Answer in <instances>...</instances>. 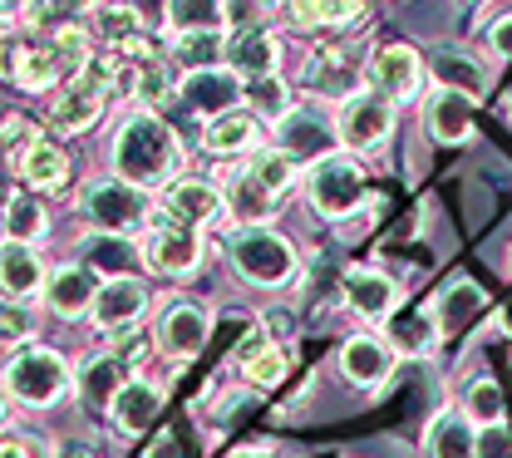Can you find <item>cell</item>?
<instances>
[{
    "mask_svg": "<svg viewBox=\"0 0 512 458\" xmlns=\"http://www.w3.org/2000/svg\"><path fill=\"white\" fill-rule=\"evenodd\" d=\"M311 89L316 94H330V99H350L355 94V69H345V60H340V50H316V60H311Z\"/></svg>",
    "mask_w": 512,
    "mask_h": 458,
    "instance_id": "35",
    "label": "cell"
},
{
    "mask_svg": "<svg viewBox=\"0 0 512 458\" xmlns=\"http://www.w3.org/2000/svg\"><path fill=\"white\" fill-rule=\"evenodd\" d=\"M242 375L252 380L256 390H271V385H281V380H286V350H281V345H266L261 355H252V360L242 365Z\"/></svg>",
    "mask_w": 512,
    "mask_h": 458,
    "instance_id": "42",
    "label": "cell"
},
{
    "mask_svg": "<svg viewBox=\"0 0 512 458\" xmlns=\"http://www.w3.org/2000/svg\"><path fill=\"white\" fill-rule=\"evenodd\" d=\"M0 10H5L10 20H20V15H25V0H0Z\"/></svg>",
    "mask_w": 512,
    "mask_h": 458,
    "instance_id": "50",
    "label": "cell"
},
{
    "mask_svg": "<svg viewBox=\"0 0 512 458\" xmlns=\"http://www.w3.org/2000/svg\"><path fill=\"white\" fill-rule=\"evenodd\" d=\"M0 458H35V449L25 439H0Z\"/></svg>",
    "mask_w": 512,
    "mask_h": 458,
    "instance_id": "48",
    "label": "cell"
},
{
    "mask_svg": "<svg viewBox=\"0 0 512 458\" xmlns=\"http://www.w3.org/2000/svg\"><path fill=\"white\" fill-rule=\"evenodd\" d=\"M227 0H168L163 15H168V30L173 35H192V30H227V15H222Z\"/></svg>",
    "mask_w": 512,
    "mask_h": 458,
    "instance_id": "34",
    "label": "cell"
},
{
    "mask_svg": "<svg viewBox=\"0 0 512 458\" xmlns=\"http://www.w3.org/2000/svg\"><path fill=\"white\" fill-rule=\"evenodd\" d=\"M306 193H311V207L320 217H350L355 207L370 202V178H365L355 153H330V158L311 163Z\"/></svg>",
    "mask_w": 512,
    "mask_h": 458,
    "instance_id": "4",
    "label": "cell"
},
{
    "mask_svg": "<svg viewBox=\"0 0 512 458\" xmlns=\"http://www.w3.org/2000/svg\"><path fill=\"white\" fill-rule=\"evenodd\" d=\"M242 163H247V173L256 178V188L266 197H276V202L296 188V163L281 148H256L252 158H242Z\"/></svg>",
    "mask_w": 512,
    "mask_h": 458,
    "instance_id": "31",
    "label": "cell"
},
{
    "mask_svg": "<svg viewBox=\"0 0 512 458\" xmlns=\"http://www.w3.org/2000/svg\"><path fill=\"white\" fill-rule=\"evenodd\" d=\"M138 252H143V266H153L163 276H188L202 262V232L188 227V222H178V217H168L163 207H153Z\"/></svg>",
    "mask_w": 512,
    "mask_h": 458,
    "instance_id": "7",
    "label": "cell"
},
{
    "mask_svg": "<svg viewBox=\"0 0 512 458\" xmlns=\"http://www.w3.org/2000/svg\"><path fill=\"white\" fill-rule=\"evenodd\" d=\"M463 414L478 424V429H488V424H503V414H508V404H503V390H498V380H488V375H478L468 390H463Z\"/></svg>",
    "mask_w": 512,
    "mask_h": 458,
    "instance_id": "37",
    "label": "cell"
},
{
    "mask_svg": "<svg viewBox=\"0 0 512 458\" xmlns=\"http://www.w3.org/2000/svg\"><path fill=\"white\" fill-rule=\"evenodd\" d=\"M79 257H84L89 271H99L104 281L133 276V271L143 266V252H138L128 237H114V232H89V237L79 242Z\"/></svg>",
    "mask_w": 512,
    "mask_h": 458,
    "instance_id": "27",
    "label": "cell"
},
{
    "mask_svg": "<svg viewBox=\"0 0 512 458\" xmlns=\"http://www.w3.org/2000/svg\"><path fill=\"white\" fill-rule=\"evenodd\" d=\"M45 45H50V50H55V60L69 69V79H74L79 65L94 55V50H89V30H84L79 20H74V25H60V30H50V40H45Z\"/></svg>",
    "mask_w": 512,
    "mask_h": 458,
    "instance_id": "39",
    "label": "cell"
},
{
    "mask_svg": "<svg viewBox=\"0 0 512 458\" xmlns=\"http://www.w3.org/2000/svg\"><path fill=\"white\" fill-rule=\"evenodd\" d=\"M232 266L252 286H286L296 276L301 257H296V247L281 232H271V227H242L232 237Z\"/></svg>",
    "mask_w": 512,
    "mask_h": 458,
    "instance_id": "5",
    "label": "cell"
},
{
    "mask_svg": "<svg viewBox=\"0 0 512 458\" xmlns=\"http://www.w3.org/2000/svg\"><path fill=\"white\" fill-rule=\"evenodd\" d=\"M424 458H478V424L463 409H444L424 429Z\"/></svg>",
    "mask_w": 512,
    "mask_h": 458,
    "instance_id": "24",
    "label": "cell"
},
{
    "mask_svg": "<svg viewBox=\"0 0 512 458\" xmlns=\"http://www.w3.org/2000/svg\"><path fill=\"white\" fill-rule=\"evenodd\" d=\"M261 143H266V124L256 119L252 109H232V114H222V119H212V124L202 129V148H207L212 158H227V163L252 158Z\"/></svg>",
    "mask_w": 512,
    "mask_h": 458,
    "instance_id": "14",
    "label": "cell"
},
{
    "mask_svg": "<svg viewBox=\"0 0 512 458\" xmlns=\"http://www.w3.org/2000/svg\"><path fill=\"white\" fill-rule=\"evenodd\" d=\"M365 89L384 94L389 104H409L424 89V55L414 45H380L365 65Z\"/></svg>",
    "mask_w": 512,
    "mask_h": 458,
    "instance_id": "8",
    "label": "cell"
},
{
    "mask_svg": "<svg viewBox=\"0 0 512 458\" xmlns=\"http://www.w3.org/2000/svg\"><path fill=\"white\" fill-rule=\"evenodd\" d=\"M212 178H217V193L227 202V217H237V222H247V227H266V217L276 212V197H266L256 188V178L247 173L242 158H237V163H222Z\"/></svg>",
    "mask_w": 512,
    "mask_h": 458,
    "instance_id": "13",
    "label": "cell"
},
{
    "mask_svg": "<svg viewBox=\"0 0 512 458\" xmlns=\"http://www.w3.org/2000/svg\"><path fill=\"white\" fill-rule=\"evenodd\" d=\"M434 340H439V316H434V306L404 311V316H394V326H389V350H394V355H429Z\"/></svg>",
    "mask_w": 512,
    "mask_h": 458,
    "instance_id": "29",
    "label": "cell"
},
{
    "mask_svg": "<svg viewBox=\"0 0 512 458\" xmlns=\"http://www.w3.org/2000/svg\"><path fill=\"white\" fill-rule=\"evenodd\" d=\"M281 60V45L271 30H242V35H227V69L247 84V79H266L276 74Z\"/></svg>",
    "mask_w": 512,
    "mask_h": 458,
    "instance_id": "25",
    "label": "cell"
},
{
    "mask_svg": "<svg viewBox=\"0 0 512 458\" xmlns=\"http://www.w3.org/2000/svg\"><path fill=\"white\" fill-rule=\"evenodd\" d=\"M148 311V286L138 276H114L94 291V306H89V321L99 330H124V326H138V316Z\"/></svg>",
    "mask_w": 512,
    "mask_h": 458,
    "instance_id": "12",
    "label": "cell"
},
{
    "mask_svg": "<svg viewBox=\"0 0 512 458\" xmlns=\"http://www.w3.org/2000/svg\"><path fill=\"white\" fill-rule=\"evenodd\" d=\"M104 0H74V10H99Z\"/></svg>",
    "mask_w": 512,
    "mask_h": 458,
    "instance_id": "55",
    "label": "cell"
},
{
    "mask_svg": "<svg viewBox=\"0 0 512 458\" xmlns=\"http://www.w3.org/2000/svg\"><path fill=\"white\" fill-rule=\"evenodd\" d=\"M178 173H183V143L173 138V129L153 109L128 114L114 133V178L153 193V188L178 183Z\"/></svg>",
    "mask_w": 512,
    "mask_h": 458,
    "instance_id": "1",
    "label": "cell"
},
{
    "mask_svg": "<svg viewBox=\"0 0 512 458\" xmlns=\"http://www.w3.org/2000/svg\"><path fill=\"white\" fill-rule=\"evenodd\" d=\"M286 10L301 30H355L365 20V0H286Z\"/></svg>",
    "mask_w": 512,
    "mask_h": 458,
    "instance_id": "28",
    "label": "cell"
},
{
    "mask_svg": "<svg viewBox=\"0 0 512 458\" xmlns=\"http://www.w3.org/2000/svg\"><path fill=\"white\" fill-rule=\"evenodd\" d=\"M335 143H340L335 119H325L320 109H291V114L276 124V148H281L296 168H301V163H320V158H330V153H340Z\"/></svg>",
    "mask_w": 512,
    "mask_h": 458,
    "instance_id": "9",
    "label": "cell"
},
{
    "mask_svg": "<svg viewBox=\"0 0 512 458\" xmlns=\"http://www.w3.org/2000/svg\"><path fill=\"white\" fill-rule=\"evenodd\" d=\"M128 370L104 350V355H89L84 365H79V375H74V394H79V404L89 409V414H109V404H114V394L124 390Z\"/></svg>",
    "mask_w": 512,
    "mask_h": 458,
    "instance_id": "23",
    "label": "cell"
},
{
    "mask_svg": "<svg viewBox=\"0 0 512 458\" xmlns=\"http://www.w3.org/2000/svg\"><path fill=\"white\" fill-rule=\"evenodd\" d=\"M35 330H40V321H35V306L30 301H0V345H35Z\"/></svg>",
    "mask_w": 512,
    "mask_h": 458,
    "instance_id": "38",
    "label": "cell"
},
{
    "mask_svg": "<svg viewBox=\"0 0 512 458\" xmlns=\"http://www.w3.org/2000/svg\"><path fill=\"white\" fill-rule=\"evenodd\" d=\"M133 99H143L148 109H158V104H168V99H173V79H168V69H163L158 55L133 69Z\"/></svg>",
    "mask_w": 512,
    "mask_h": 458,
    "instance_id": "40",
    "label": "cell"
},
{
    "mask_svg": "<svg viewBox=\"0 0 512 458\" xmlns=\"http://www.w3.org/2000/svg\"><path fill=\"white\" fill-rule=\"evenodd\" d=\"M64 65L55 60V50L50 45H25V60H20V74H15V84L20 89H30V94H45V89H55L60 84Z\"/></svg>",
    "mask_w": 512,
    "mask_h": 458,
    "instance_id": "36",
    "label": "cell"
},
{
    "mask_svg": "<svg viewBox=\"0 0 512 458\" xmlns=\"http://www.w3.org/2000/svg\"><path fill=\"white\" fill-rule=\"evenodd\" d=\"M79 212L94 232H114V237H128L133 227H148L153 217V197L143 188H133L124 178H94L84 183L79 193Z\"/></svg>",
    "mask_w": 512,
    "mask_h": 458,
    "instance_id": "3",
    "label": "cell"
},
{
    "mask_svg": "<svg viewBox=\"0 0 512 458\" xmlns=\"http://www.w3.org/2000/svg\"><path fill=\"white\" fill-rule=\"evenodd\" d=\"M158 414H163V390L148 385V380H124V390L114 394V404H109L114 429L128 434V439L148 434V429L158 424Z\"/></svg>",
    "mask_w": 512,
    "mask_h": 458,
    "instance_id": "22",
    "label": "cell"
},
{
    "mask_svg": "<svg viewBox=\"0 0 512 458\" xmlns=\"http://www.w3.org/2000/svg\"><path fill=\"white\" fill-rule=\"evenodd\" d=\"M10 197H15L10 193V178H5V168H0V212H5V202H10Z\"/></svg>",
    "mask_w": 512,
    "mask_h": 458,
    "instance_id": "51",
    "label": "cell"
},
{
    "mask_svg": "<svg viewBox=\"0 0 512 458\" xmlns=\"http://www.w3.org/2000/svg\"><path fill=\"white\" fill-rule=\"evenodd\" d=\"M242 99L252 104V114L261 124H281L296 104H291V89H286V79L281 74H266V79H247L242 84Z\"/></svg>",
    "mask_w": 512,
    "mask_h": 458,
    "instance_id": "33",
    "label": "cell"
},
{
    "mask_svg": "<svg viewBox=\"0 0 512 458\" xmlns=\"http://www.w3.org/2000/svg\"><path fill=\"white\" fill-rule=\"evenodd\" d=\"M0 242H5V212H0Z\"/></svg>",
    "mask_w": 512,
    "mask_h": 458,
    "instance_id": "56",
    "label": "cell"
},
{
    "mask_svg": "<svg viewBox=\"0 0 512 458\" xmlns=\"http://www.w3.org/2000/svg\"><path fill=\"white\" fill-rule=\"evenodd\" d=\"M50 281V266L25 242H0V301H35Z\"/></svg>",
    "mask_w": 512,
    "mask_h": 458,
    "instance_id": "15",
    "label": "cell"
},
{
    "mask_svg": "<svg viewBox=\"0 0 512 458\" xmlns=\"http://www.w3.org/2000/svg\"><path fill=\"white\" fill-rule=\"evenodd\" d=\"M345 306L360 321H389L399 311V286L375 266H350L345 271Z\"/></svg>",
    "mask_w": 512,
    "mask_h": 458,
    "instance_id": "16",
    "label": "cell"
},
{
    "mask_svg": "<svg viewBox=\"0 0 512 458\" xmlns=\"http://www.w3.org/2000/svg\"><path fill=\"white\" fill-rule=\"evenodd\" d=\"M340 370H345L350 385L375 390V385H384L394 375V350H389V340H380V335H355L340 350Z\"/></svg>",
    "mask_w": 512,
    "mask_h": 458,
    "instance_id": "21",
    "label": "cell"
},
{
    "mask_svg": "<svg viewBox=\"0 0 512 458\" xmlns=\"http://www.w3.org/2000/svg\"><path fill=\"white\" fill-rule=\"evenodd\" d=\"M458 5H478V0H458Z\"/></svg>",
    "mask_w": 512,
    "mask_h": 458,
    "instance_id": "59",
    "label": "cell"
},
{
    "mask_svg": "<svg viewBox=\"0 0 512 458\" xmlns=\"http://www.w3.org/2000/svg\"><path fill=\"white\" fill-rule=\"evenodd\" d=\"M178 454V444H173V439H163V444H158V458H173Z\"/></svg>",
    "mask_w": 512,
    "mask_h": 458,
    "instance_id": "53",
    "label": "cell"
},
{
    "mask_svg": "<svg viewBox=\"0 0 512 458\" xmlns=\"http://www.w3.org/2000/svg\"><path fill=\"white\" fill-rule=\"evenodd\" d=\"M488 50H493L498 60H512V15H503V20L488 30Z\"/></svg>",
    "mask_w": 512,
    "mask_h": 458,
    "instance_id": "46",
    "label": "cell"
},
{
    "mask_svg": "<svg viewBox=\"0 0 512 458\" xmlns=\"http://www.w3.org/2000/svg\"><path fill=\"white\" fill-rule=\"evenodd\" d=\"M424 124H429V138H439V143H468L473 138V99L453 94V89H434L424 99Z\"/></svg>",
    "mask_w": 512,
    "mask_h": 458,
    "instance_id": "26",
    "label": "cell"
},
{
    "mask_svg": "<svg viewBox=\"0 0 512 458\" xmlns=\"http://www.w3.org/2000/svg\"><path fill=\"white\" fill-rule=\"evenodd\" d=\"M173 60L188 69H212L227 60V30H192V35H173Z\"/></svg>",
    "mask_w": 512,
    "mask_h": 458,
    "instance_id": "32",
    "label": "cell"
},
{
    "mask_svg": "<svg viewBox=\"0 0 512 458\" xmlns=\"http://www.w3.org/2000/svg\"><path fill=\"white\" fill-rule=\"evenodd\" d=\"M178 99L188 104L192 114H202L207 124L242 109V79L232 74L227 65H212V69H188L183 84H178Z\"/></svg>",
    "mask_w": 512,
    "mask_h": 458,
    "instance_id": "10",
    "label": "cell"
},
{
    "mask_svg": "<svg viewBox=\"0 0 512 458\" xmlns=\"http://www.w3.org/2000/svg\"><path fill=\"white\" fill-rule=\"evenodd\" d=\"M55 458H99L89 444H79V439H64L60 449H55Z\"/></svg>",
    "mask_w": 512,
    "mask_h": 458,
    "instance_id": "47",
    "label": "cell"
},
{
    "mask_svg": "<svg viewBox=\"0 0 512 458\" xmlns=\"http://www.w3.org/2000/svg\"><path fill=\"white\" fill-rule=\"evenodd\" d=\"M15 178L30 193H60L64 183H69V153H64L60 143H50L45 133H35L15 153Z\"/></svg>",
    "mask_w": 512,
    "mask_h": 458,
    "instance_id": "11",
    "label": "cell"
},
{
    "mask_svg": "<svg viewBox=\"0 0 512 458\" xmlns=\"http://www.w3.org/2000/svg\"><path fill=\"white\" fill-rule=\"evenodd\" d=\"M394 124H399L394 104L384 94H375V89H355L335 109V133H340L345 153H380L384 143L394 138Z\"/></svg>",
    "mask_w": 512,
    "mask_h": 458,
    "instance_id": "6",
    "label": "cell"
},
{
    "mask_svg": "<svg viewBox=\"0 0 512 458\" xmlns=\"http://www.w3.org/2000/svg\"><path fill=\"white\" fill-rule=\"evenodd\" d=\"M10 25H15V20H10V15H5V10H0V40H5V35H10Z\"/></svg>",
    "mask_w": 512,
    "mask_h": 458,
    "instance_id": "54",
    "label": "cell"
},
{
    "mask_svg": "<svg viewBox=\"0 0 512 458\" xmlns=\"http://www.w3.org/2000/svg\"><path fill=\"white\" fill-rule=\"evenodd\" d=\"M163 212L188 222V227H212L217 217H227V202L217 193V183H202V178H178L163 188Z\"/></svg>",
    "mask_w": 512,
    "mask_h": 458,
    "instance_id": "17",
    "label": "cell"
},
{
    "mask_svg": "<svg viewBox=\"0 0 512 458\" xmlns=\"http://www.w3.org/2000/svg\"><path fill=\"white\" fill-rule=\"evenodd\" d=\"M478 458H512V429L508 424L478 429Z\"/></svg>",
    "mask_w": 512,
    "mask_h": 458,
    "instance_id": "44",
    "label": "cell"
},
{
    "mask_svg": "<svg viewBox=\"0 0 512 458\" xmlns=\"http://www.w3.org/2000/svg\"><path fill=\"white\" fill-rule=\"evenodd\" d=\"M45 232H50V212H45V202L30 193V188L5 202V242H25V247H35Z\"/></svg>",
    "mask_w": 512,
    "mask_h": 458,
    "instance_id": "30",
    "label": "cell"
},
{
    "mask_svg": "<svg viewBox=\"0 0 512 458\" xmlns=\"http://www.w3.org/2000/svg\"><path fill=\"white\" fill-rule=\"evenodd\" d=\"M232 458H266V454H232Z\"/></svg>",
    "mask_w": 512,
    "mask_h": 458,
    "instance_id": "57",
    "label": "cell"
},
{
    "mask_svg": "<svg viewBox=\"0 0 512 458\" xmlns=\"http://www.w3.org/2000/svg\"><path fill=\"white\" fill-rule=\"evenodd\" d=\"M207 330H212V316L197 306V301H173L158 321V345L163 355L173 360H192L202 345H207Z\"/></svg>",
    "mask_w": 512,
    "mask_h": 458,
    "instance_id": "18",
    "label": "cell"
},
{
    "mask_svg": "<svg viewBox=\"0 0 512 458\" xmlns=\"http://www.w3.org/2000/svg\"><path fill=\"white\" fill-rule=\"evenodd\" d=\"M94 271L84 262L74 266H55L50 271V281H45V306L60 316V321H79V316H89V306H94Z\"/></svg>",
    "mask_w": 512,
    "mask_h": 458,
    "instance_id": "20",
    "label": "cell"
},
{
    "mask_svg": "<svg viewBox=\"0 0 512 458\" xmlns=\"http://www.w3.org/2000/svg\"><path fill=\"white\" fill-rule=\"evenodd\" d=\"M0 143H5V119H0Z\"/></svg>",
    "mask_w": 512,
    "mask_h": 458,
    "instance_id": "58",
    "label": "cell"
},
{
    "mask_svg": "<svg viewBox=\"0 0 512 458\" xmlns=\"http://www.w3.org/2000/svg\"><path fill=\"white\" fill-rule=\"evenodd\" d=\"M109 355L124 365V370H138L148 355H153V340H148V330L143 326H124L109 335Z\"/></svg>",
    "mask_w": 512,
    "mask_h": 458,
    "instance_id": "41",
    "label": "cell"
},
{
    "mask_svg": "<svg viewBox=\"0 0 512 458\" xmlns=\"http://www.w3.org/2000/svg\"><path fill=\"white\" fill-rule=\"evenodd\" d=\"M271 5H276V0H227V5H222V15H227V35H242V30H266Z\"/></svg>",
    "mask_w": 512,
    "mask_h": 458,
    "instance_id": "43",
    "label": "cell"
},
{
    "mask_svg": "<svg viewBox=\"0 0 512 458\" xmlns=\"http://www.w3.org/2000/svg\"><path fill=\"white\" fill-rule=\"evenodd\" d=\"M0 380H5V394H10L15 404H25V409H50V404H60L64 394H69V385H74L64 355L50 350V345H25V350H15V355L5 360Z\"/></svg>",
    "mask_w": 512,
    "mask_h": 458,
    "instance_id": "2",
    "label": "cell"
},
{
    "mask_svg": "<svg viewBox=\"0 0 512 458\" xmlns=\"http://www.w3.org/2000/svg\"><path fill=\"white\" fill-rule=\"evenodd\" d=\"M286 330H291V316H281V311L266 316V335H286Z\"/></svg>",
    "mask_w": 512,
    "mask_h": 458,
    "instance_id": "49",
    "label": "cell"
},
{
    "mask_svg": "<svg viewBox=\"0 0 512 458\" xmlns=\"http://www.w3.org/2000/svg\"><path fill=\"white\" fill-rule=\"evenodd\" d=\"M429 74H434V89H453V94H468V99H483L493 74L488 65L473 55V50H458V45H444L429 55Z\"/></svg>",
    "mask_w": 512,
    "mask_h": 458,
    "instance_id": "19",
    "label": "cell"
},
{
    "mask_svg": "<svg viewBox=\"0 0 512 458\" xmlns=\"http://www.w3.org/2000/svg\"><path fill=\"white\" fill-rule=\"evenodd\" d=\"M10 419V394H5V380H0V424Z\"/></svg>",
    "mask_w": 512,
    "mask_h": 458,
    "instance_id": "52",
    "label": "cell"
},
{
    "mask_svg": "<svg viewBox=\"0 0 512 458\" xmlns=\"http://www.w3.org/2000/svg\"><path fill=\"white\" fill-rule=\"evenodd\" d=\"M20 60H25V40H0V79H10L15 84V74H20Z\"/></svg>",
    "mask_w": 512,
    "mask_h": 458,
    "instance_id": "45",
    "label": "cell"
}]
</instances>
